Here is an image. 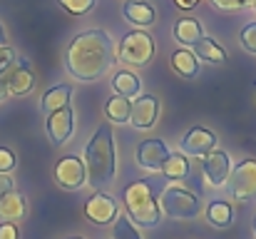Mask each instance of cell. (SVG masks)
<instances>
[{"label":"cell","mask_w":256,"mask_h":239,"mask_svg":"<svg viewBox=\"0 0 256 239\" xmlns=\"http://www.w3.org/2000/svg\"><path fill=\"white\" fill-rule=\"evenodd\" d=\"M114 63V45L104 30L80 33L68 48V73L75 80L92 82L100 80Z\"/></svg>","instance_id":"obj_1"},{"label":"cell","mask_w":256,"mask_h":239,"mask_svg":"<svg viewBox=\"0 0 256 239\" xmlns=\"http://www.w3.org/2000/svg\"><path fill=\"white\" fill-rule=\"evenodd\" d=\"M85 174L94 189H102L114 177V137L112 127L102 125L85 147Z\"/></svg>","instance_id":"obj_2"},{"label":"cell","mask_w":256,"mask_h":239,"mask_svg":"<svg viewBox=\"0 0 256 239\" xmlns=\"http://www.w3.org/2000/svg\"><path fill=\"white\" fill-rule=\"evenodd\" d=\"M122 199H124L130 219H134L137 227L152 229V227L160 224L162 209H160V202L154 199V192H152L150 182H132V184H127Z\"/></svg>","instance_id":"obj_3"},{"label":"cell","mask_w":256,"mask_h":239,"mask_svg":"<svg viewBox=\"0 0 256 239\" xmlns=\"http://www.w3.org/2000/svg\"><path fill=\"white\" fill-rule=\"evenodd\" d=\"M160 209L172 219H194L202 209V202L196 194H192L182 187H167L162 192Z\"/></svg>","instance_id":"obj_4"},{"label":"cell","mask_w":256,"mask_h":239,"mask_svg":"<svg viewBox=\"0 0 256 239\" xmlns=\"http://www.w3.org/2000/svg\"><path fill=\"white\" fill-rule=\"evenodd\" d=\"M120 60L127 63V65H134V68H142L152 60L154 55V40L144 33V30H134V33H127L120 43Z\"/></svg>","instance_id":"obj_5"},{"label":"cell","mask_w":256,"mask_h":239,"mask_svg":"<svg viewBox=\"0 0 256 239\" xmlns=\"http://www.w3.org/2000/svg\"><path fill=\"white\" fill-rule=\"evenodd\" d=\"M229 192L234 199L256 197V159H242L234 172H229Z\"/></svg>","instance_id":"obj_6"},{"label":"cell","mask_w":256,"mask_h":239,"mask_svg":"<svg viewBox=\"0 0 256 239\" xmlns=\"http://www.w3.org/2000/svg\"><path fill=\"white\" fill-rule=\"evenodd\" d=\"M55 182L62 189H80L87 182L85 174V162L75 155H68L55 164Z\"/></svg>","instance_id":"obj_7"},{"label":"cell","mask_w":256,"mask_h":239,"mask_svg":"<svg viewBox=\"0 0 256 239\" xmlns=\"http://www.w3.org/2000/svg\"><path fill=\"white\" fill-rule=\"evenodd\" d=\"M85 214L92 224H112L117 219V214H120V207H117V202L110 194L97 192V194H92L87 199Z\"/></svg>","instance_id":"obj_8"},{"label":"cell","mask_w":256,"mask_h":239,"mask_svg":"<svg viewBox=\"0 0 256 239\" xmlns=\"http://www.w3.org/2000/svg\"><path fill=\"white\" fill-rule=\"evenodd\" d=\"M2 80H5L8 95H15V97L28 95L32 90V85H35V75H32L28 60H15V65L2 75Z\"/></svg>","instance_id":"obj_9"},{"label":"cell","mask_w":256,"mask_h":239,"mask_svg":"<svg viewBox=\"0 0 256 239\" xmlns=\"http://www.w3.org/2000/svg\"><path fill=\"white\" fill-rule=\"evenodd\" d=\"M72 127H75V120H72L70 105L58 110V112H52V115H48V135H50V142L55 147H60V145H65L70 140Z\"/></svg>","instance_id":"obj_10"},{"label":"cell","mask_w":256,"mask_h":239,"mask_svg":"<svg viewBox=\"0 0 256 239\" xmlns=\"http://www.w3.org/2000/svg\"><path fill=\"white\" fill-rule=\"evenodd\" d=\"M182 150L184 155H192V157H204L209 155L212 150H216V135L204 130V127H194L184 135L182 140Z\"/></svg>","instance_id":"obj_11"},{"label":"cell","mask_w":256,"mask_h":239,"mask_svg":"<svg viewBox=\"0 0 256 239\" xmlns=\"http://www.w3.org/2000/svg\"><path fill=\"white\" fill-rule=\"evenodd\" d=\"M157 117H160V100L154 95H142V97L134 100L132 112H130V122L134 127L147 130V127H152L157 122Z\"/></svg>","instance_id":"obj_12"},{"label":"cell","mask_w":256,"mask_h":239,"mask_svg":"<svg viewBox=\"0 0 256 239\" xmlns=\"http://www.w3.org/2000/svg\"><path fill=\"white\" fill-rule=\"evenodd\" d=\"M167 157H170V152H167V147H164L162 140H144L137 147V162H140V167H144L150 172H162Z\"/></svg>","instance_id":"obj_13"},{"label":"cell","mask_w":256,"mask_h":239,"mask_svg":"<svg viewBox=\"0 0 256 239\" xmlns=\"http://www.w3.org/2000/svg\"><path fill=\"white\" fill-rule=\"evenodd\" d=\"M229 172H232V162H229V155H226V152L212 150L209 155H204V174H206V179H209L212 187L226 184Z\"/></svg>","instance_id":"obj_14"},{"label":"cell","mask_w":256,"mask_h":239,"mask_svg":"<svg viewBox=\"0 0 256 239\" xmlns=\"http://www.w3.org/2000/svg\"><path fill=\"white\" fill-rule=\"evenodd\" d=\"M25 197L20 194V192H8V194H2L0 197V219L2 222H18V219H22L25 217Z\"/></svg>","instance_id":"obj_15"},{"label":"cell","mask_w":256,"mask_h":239,"mask_svg":"<svg viewBox=\"0 0 256 239\" xmlns=\"http://www.w3.org/2000/svg\"><path fill=\"white\" fill-rule=\"evenodd\" d=\"M124 18H127L132 25L147 28V25L154 23V8L147 5V3H140V0H127V3H124Z\"/></svg>","instance_id":"obj_16"},{"label":"cell","mask_w":256,"mask_h":239,"mask_svg":"<svg viewBox=\"0 0 256 239\" xmlns=\"http://www.w3.org/2000/svg\"><path fill=\"white\" fill-rule=\"evenodd\" d=\"M70 95H72V87L70 85H58V87L48 90L45 97H42V112L45 115H52V112L68 107L70 105Z\"/></svg>","instance_id":"obj_17"},{"label":"cell","mask_w":256,"mask_h":239,"mask_svg":"<svg viewBox=\"0 0 256 239\" xmlns=\"http://www.w3.org/2000/svg\"><path fill=\"white\" fill-rule=\"evenodd\" d=\"M172 68H174V73H176L179 78L189 80L199 73V58H196L192 50H176V53L172 55Z\"/></svg>","instance_id":"obj_18"},{"label":"cell","mask_w":256,"mask_h":239,"mask_svg":"<svg viewBox=\"0 0 256 239\" xmlns=\"http://www.w3.org/2000/svg\"><path fill=\"white\" fill-rule=\"evenodd\" d=\"M174 38H176L182 45H194L196 40H202L204 33H202L199 20H194V18H182V20L174 25Z\"/></svg>","instance_id":"obj_19"},{"label":"cell","mask_w":256,"mask_h":239,"mask_svg":"<svg viewBox=\"0 0 256 239\" xmlns=\"http://www.w3.org/2000/svg\"><path fill=\"white\" fill-rule=\"evenodd\" d=\"M140 87H142L140 78H137L134 73H127V70L117 73L114 80H112V90H114V95H122V97H134V95L140 92Z\"/></svg>","instance_id":"obj_20"},{"label":"cell","mask_w":256,"mask_h":239,"mask_svg":"<svg viewBox=\"0 0 256 239\" xmlns=\"http://www.w3.org/2000/svg\"><path fill=\"white\" fill-rule=\"evenodd\" d=\"M194 55L199 60H209V63H224L226 60V53L212 40V38H202L194 43Z\"/></svg>","instance_id":"obj_21"},{"label":"cell","mask_w":256,"mask_h":239,"mask_svg":"<svg viewBox=\"0 0 256 239\" xmlns=\"http://www.w3.org/2000/svg\"><path fill=\"white\" fill-rule=\"evenodd\" d=\"M107 117L112 122H130V112H132V102L130 97H122V95H112L107 100Z\"/></svg>","instance_id":"obj_22"},{"label":"cell","mask_w":256,"mask_h":239,"mask_svg":"<svg viewBox=\"0 0 256 239\" xmlns=\"http://www.w3.org/2000/svg\"><path fill=\"white\" fill-rule=\"evenodd\" d=\"M206 219H209V224H214V227H229L232 219H234L232 204H229V202H212V204L206 207Z\"/></svg>","instance_id":"obj_23"},{"label":"cell","mask_w":256,"mask_h":239,"mask_svg":"<svg viewBox=\"0 0 256 239\" xmlns=\"http://www.w3.org/2000/svg\"><path fill=\"white\" fill-rule=\"evenodd\" d=\"M162 172H164L167 179H184L189 174V159L184 155H170L164 167H162Z\"/></svg>","instance_id":"obj_24"},{"label":"cell","mask_w":256,"mask_h":239,"mask_svg":"<svg viewBox=\"0 0 256 239\" xmlns=\"http://www.w3.org/2000/svg\"><path fill=\"white\" fill-rule=\"evenodd\" d=\"M112 239H142V237L134 229V224H132L130 217H120L114 222V234H112Z\"/></svg>","instance_id":"obj_25"},{"label":"cell","mask_w":256,"mask_h":239,"mask_svg":"<svg viewBox=\"0 0 256 239\" xmlns=\"http://www.w3.org/2000/svg\"><path fill=\"white\" fill-rule=\"evenodd\" d=\"M60 5L68 13H72V15H85L87 10L94 5V0H60Z\"/></svg>","instance_id":"obj_26"},{"label":"cell","mask_w":256,"mask_h":239,"mask_svg":"<svg viewBox=\"0 0 256 239\" xmlns=\"http://www.w3.org/2000/svg\"><path fill=\"white\" fill-rule=\"evenodd\" d=\"M15 50L12 48H8V45H0V78L15 65Z\"/></svg>","instance_id":"obj_27"},{"label":"cell","mask_w":256,"mask_h":239,"mask_svg":"<svg viewBox=\"0 0 256 239\" xmlns=\"http://www.w3.org/2000/svg\"><path fill=\"white\" fill-rule=\"evenodd\" d=\"M242 45H244L249 53H254L256 55V23L246 25V28L242 30Z\"/></svg>","instance_id":"obj_28"},{"label":"cell","mask_w":256,"mask_h":239,"mask_svg":"<svg viewBox=\"0 0 256 239\" xmlns=\"http://www.w3.org/2000/svg\"><path fill=\"white\" fill-rule=\"evenodd\" d=\"M15 167V155L8 147H0V174H8Z\"/></svg>","instance_id":"obj_29"},{"label":"cell","mask_w":256,"mask_h":239,"mask_svg":"<svg viewBox=\"0 0 256 239\" xmlns=\"http://www.w3.org/2000/svg\"><path fill=\"white\" fill-rule=\"evenodd\" d=\"M214 5L224 8V10H239V8H246L252 5V0H212Z\"/></svg>","instance_id":"obj_30"},{"label":"cell","mask_w":256,"mask_h":239,"mask_svg":"<svg viewBox=\"0 0 256 239\" xmlns=\"http://www.w3.org/2000/svg\"><path fill=\"white\" fill-rule=\"evenodd\" d=\"M20 232L12 222H0V239H18Z\"/></svg>","instance_id":"obj_31"},{"label":"cell","mask_w":256,"mask_h":239,"mask_svg":"<svg viewBox=\"0 0 256 239\" xmlns=\"http://www.w3.org/2000/svg\"><path fill=\"white\" fill-rule=\"evenodd\" d=\"M8 192H12V179L8 174H0V197L8 194Z\"/></svg>","instance_id":"obj_32"},{"label":"cell","mask_w":256,"mask_h":239,"mask_svg":"<svg viewBox=\"0 0 256 239\" xmlns=\"http://www.w3.org/2000/svg\"><path fill=\"white\" fill-rule=\"evenodd\" d=\"M176 8H182V10H192V8H196L202 0H172Z\"/></svg>","instance_id":"obj_33"},{"label":"cell","mask_w":256,"mask_h":239,"mask_svg":"<svg viewBox=\"0 0 256 239\" xmlns=\"http://www.w3.org/2000/svg\"><path fill=\"white\" fill-rule=\"evenodd\" d=\"M5 97H8V87H5V80L0 78V102H2Z\"/></svg>","instance_id":"obj_34"},{"label":"cell","mask_w":256,"mask_h":239,"mask_svg":"<svg viewBox=\"0 0 256 239\" xmlns=\"http://www.w3.org/2000/svg\"><path fill=\"white\" fill-rule=\"evenodd\" d=\"M5 43V30H2V25H0V45Z\"/></svg>","instance_id":"obj_35"},{"label":"cell","mask_w":256,"mask_h":239,"mask_svg":"<svg viewBox=\"0 0 256 239\" xmlns=\"http://www.w3.org/2000/svg\"><path fill=\"white\" fill-rule=\"evenodd\" d=\"M252 5H254V10H256V0H252Z\"/></svg>","instance_id":"obj_36"},{"label":"cell","mask_w":256,"mask_h":239,"mask_svg":"<svg viewBox=\"0 0 256 239\" xmlns=\"http://www.w3.org/2000/svg\"><path fill=\"white\" fill-rule=\"evenodd\" d=\"M70 239H82V237H70Z\"/></svg>","instance_id":"obj_37"},{"label":"cell","mask_w":256,"mask_h":239,"mask_svg":"<svg viewBox=\"0 0 256 239\" xmlns=\"http://www.w3.org/2000/svg\"><path fill=\"white\" fill-rule=\"evenodd\" d=\"M254 232H256V219H254Z\"/></svg>","instance_id":"obj_38"}]
</instances>
